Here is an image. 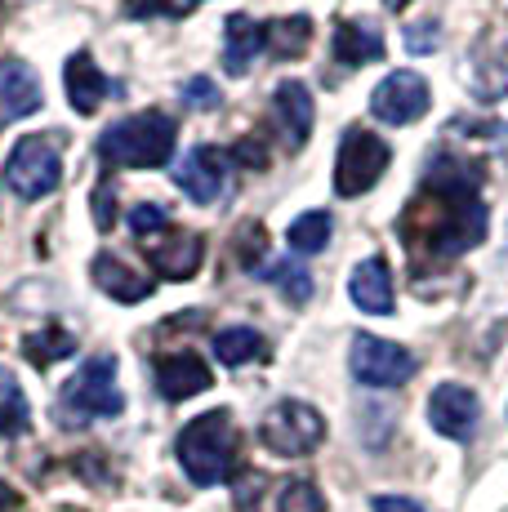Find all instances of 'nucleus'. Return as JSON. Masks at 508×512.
Masks as SVG:
<instances>
[{
  "mask_svg": "<svg viewBox=\"0 0 508 512\" xmlns=\"http://www.w3.org/2000/svg\"><path fill=\"white\" fill-rule=\"evenodd\" d=\"M433 107V85L419 72H388L370 94V116L384 125H415Z\"/></svg>",
  "mask_w": 508,
  "mask_h": 512,
  "instance_id": "1a4fd4ad",
  "label": "nucleus"
},
{
  "mask_svg": "<svg viewBox=\"0 0 508 512\" xmlns=\"http://www.w3.org/2000/svg\"><path fill=\"white\" fill-rule=\"evenodd\" d=\"M477 419H482V401H477V392L464 388V383H442V388L428 397V423H433L442 437L468 441L477 432Z\"/></svg>",
  "mask_w": 508,
  "mask_h": 512,
  "instance_id": "9b49d317",
  "label": "nucleus"
},
{
  "mask_svg": "<svg viewBox=\"0 0 508 512\" xmlns=\"http://www.w3.org/2000/svg\"><path fill=\"white\" fill-rule=\"evenodd\" d=\"M330 49H335V63L366 67V63H379L388 45H384V32H379V27H370V23H339Z\"/></svg>",
  "mask_w": 508,
  "mask_h": 512,
  "instance_id": "aec40b11",
  "label": "nucleus"
},
{
  "mask_svg": "<svg viewBox=\"0 0 508 512\" xmlns=\"http://www.w3.org/2000/svg\"><path fill=\"white\" fill-rule=\"evenodd\" d=\"M152 374H156V392H161L165 401H188L214 383L210 366H205L197 352H165Z\"/></svg>",
  "mask_w": 508,
  "mask_h": 512,
  "instance_id": "2eb2a0df",
  "label": "nucleus"
},
{
  "mask_svg": "<svg viewBox=\"0 0 508 512\" xmlns=\"http://www.w3.org/2000/svg\"><path fill=\"white\" fill-rule=\"evenodd\" d=\"M23 352H27V361L32 366H54V361H67L76 352V339L67 334L63 326H50V330H36V334H27L23 339Z\"/></svg>",
  "mask_w": 508,
  "mask_h": 512,
  "instance_id": "393cba45",
  "label": "nucleus"
},
{
  "mask_svg": "<svg viewBox=\"0 0 508 512\" xmlns=\"http://www.w3.org/2000/svg\"><path fill=\"white\" fill-rule=\"evenodd\" d=\"M388 161H393V147L379 139V134L348 125L344 139H339V156H335V192L366 196L388 174Z\"/></svg>",
  "mask_w": 508,
  "mask_h": 512,
  "instance_id": "0eeeda50",
  "label": "nucleus"
},
{
  "mask_svg": "<svg viewBox=\"0 0 508 512\" xmlns=\"http://www.w3.org/2000/svg\"><path fill=\"white\" fill-rule=\"evenodd\" d=\"M214 357H219L228 370L250 366V361L268 357V339H263L259 330H250V326H228V330L214 334Z\"/></svg>",
  "mask_w": 508,
  "mask_h": 512,
  "instance_id": "412c9836",
  "label": "nucleus"
},
{
  "mask_svg": "<svg viewBox=\"0 0 508 512\" xmlns=\"http://www.w3.org/2000/svg\"><path fill=\"white\" fill-rule=\"evenodd\" d=\"M63 512H76V508H63Z\"/></svg>",
  "mask_w": 508,
  "mask_h": 512,
  "instance_id": "4c0bfd02",
  "label": "nucleus"
},
{
  "mask_svg": "<svg viewBox=\"0 0 508 512\" xmlns=\"http://www.w3.org/2000/svg\"><path fill=\"white\" fill-rule=\"evenodd\" d=\"M259 441L281 459H304L326 441V419L308 401H277L259 423Z\"/></svg>",
  "mask_w": 508,
  "mask_h": 512,
  "instance_id": "423d86ee",
  "label": "nucleus"
},
{
  "mask_svg": "<svg viewBox=\"0 0 508 512\" xmlns=\"http://www.w3.org/2000/svg\"><path fill=\"white\" fill-rule=\"evenodd\" d=\"M27 423H32V406H27L14 370L0 366V437H23Z\"/></svg>",
  "mask_w": 508,
  "mask_h": 512,
  "instance_id": "5701e85b",
  "label": "nucleus"
},
{
  "mask_svg": "<svg viewBox=\"0 0 508 512\" xmlns=\"http://www.w3.org/2000/svg\"><path fill=\"white\" fill-rule=\"evenodd\" d=\"M263 45L272 49V58H299L312 45V18L295 14V18H277L263 32Z\"/></svg>",
  "mask_w": 508,
  "mask_h": 512,
  "instance_id": "4be33fe9",
  "label": "nucleus"
},
{
  "mask_svg": "<svg viewBox=\"0 0 508 512\" xmlns=\"http://www.w3.org/2000/svg\"><path fill=\"white\" fill-rule=\"evenodd\" d=\"M41 76L23 58H0V121H23V116L41 112Z\"/></svg>",
  "mask_w": 508,
  "mask_h": 512,
  "instance_id": "ddd939ff",
  "label": "nucleus"
},
{
  "mask_svg": "<svg viewBox=\"0 0 508 512\" xmlns=\"http://www.w3.org/2000/svg\"><path fill=\"white\" fill-rule=\"evenodd\" d=\"M228 179V156L210 143H197L192 152H183V161L174 165V183L183 196H192L197 205H214Z\"/></svg>",
  "mask_w": 508,
  "mask_h": 512,
  "instance_id": "9d476101",
  "label": "nucleus"
},
{
  "mask_svg": "<svg viewBox=\"0 0 508 512\" xmlns=\"http://www.w3.org/2000/svg\"><path fill=\"white\" fill-rule=\"evenodd\" d=\"M125 223H130L134 236H156L170 228V210H165L161 201H139L130 214H125Z\"/></svg>",
  "mask_w": 508,
  "mask_h": 512,
  "instance_id": "cd10ccee",
  "label": "nucleus"
},
{
  "mask_svg": "<svg viewBox=\"0 0 508 512\" xmlns=\"http://www.w3.org/2000/svg\"><path fill=\"white\" fill-rule=\"evenodd\" d=\"M384 5H388V9H406L410 0H384Z\"/></svg>",
  "mask_w": 508,
  "mask_h": 512,
  "instance_id": "e433bc0d",
  "label": "nucleus"
},
{
  "mask_svg": "<svg viewBox=\"0 0 508 512\" xmlns=\"http://www.w3.org/2000/svg\"><path fill=\"white\" fill-rule=\"evenodd\" d=\"M232 156H237L241 165H250V170H263V165H268V147H263L259 139L237 143V147H232Z\"/></svg>",
  "mask_w": 508,
  "mask_h": 512,
  "instance_id": "72a5a7b5",
  "label": "nucleus"
},
{
  "mask_svg": "<svg viewBox=\"0 0 508 512\" xmlns=\"http://www.w3.org/2000/svg\"><path fill=\"white\" fill-rule=\"evenodd\" d=\"M348 299H353L357 312H366V317H393L397 294H393V272H388L384 254H370V259L357 263L353 277H348Z\"/></svg>",
  "mask_w": 508,
  "mask_h": 512,
  "instance_id": "f8f14e48",
  "label": "nucleus"
},
{
  "mask_svg": "<svg viewBox=\"0 0 508 512\" xmlns=\"http://www.w3.org/2000/svg\"><path fill=\"white\" fill-rule=\"evenodd\" d=\"M272 116H277V130L286 147H304L312 134V121H317V107H312V90L304 81H281L272 90Z\"/></svg>",
  "mask_w": 508,
  "mask_h": 512,
  "instance_id": "4468645a",
  "label": "nucleus"
},
{
  "mask_svg": "<svg viewBox=\"0 0 508 512\" xmlns=\"http://www.w3.org/2000/svg\"><path fill=\"white\" fill-rule=\"evenodd\" d=\"M125 410V397L116 388V357H90L72 379L63 383V415L81 419H116Z\"/></svg>",
  "mask_w": 508,
  "mask_h": 512,
  "instance_id": "39448f33",
  "label": "nucleus"
},
{
  "mask_svg": "<svg viewBox=\"0 0 508 512\" xmlns=\"http://www.w3.org/2000/svg\"><path fill=\"white\" fill-rule=\"evenodd\" d=\"M263 49V27L246 14H232L223 23V72L228 76H246L254 54Z\"/></svg>",
  "mask_w": 508,
  "mask_h": 512,
  "instance_id": "6ab92c4d",
  "label": "nucleus"
},
{
  "mask_svg": "<svg viewBox=\"0 0 508 512\" xmlns=\"http://www.w3.org/2000/svg\"><path fill=\"white\" fill-rule=\"evenodd\" d=\"M90 277H94V285H99L107 299H116V303H143L156 290L152 277L134 272L130 263L116 259V254H99V259L90 263Z\"/></svg>",
  "mask_w": 508,
  "mask_h": 512,
  "instance_id": "a211bd4d",
  "label": "nucleus"
},
{
  "mask_svg": "<svg viewBox=\"0 0 508 512\" xmlns=\"http://www.w3.org/2000/svg\"><path fill=\"white\" fill-rule=\"evenodd\" d=\"M330 232H335V219H330L326 210H308V214H299V219L290 223L286 241H290V250L295 254H321L330 245Z\"/></svg>",
  "mask_w": 508,
  "mask_h": 512,
  "instance_id": "b1692460",
  "label": "nucleus"
},
{
  "mask_svg": "<svg viewBox=\"0 0 508 512\" xmlns=\"http://www.w3.org/2000/svg\"><path fill=\"white\" fill-rule=\"evenodd\" d=\"M63 183V134H23L5 156V187L18 201H41Z\"/></svg>",
  "mask_w": 508,
  "mask_h": 512,
  "instance_id": "20e7f679",
  "label": "nucleus"
},
{
  "mask_svg": "<svg viewBox=\"0 0 508 512\" xmlns=\"http://www.w3.org/2000/svg\"><path fill=\"white\" fill-rule=\"evenodd\" d=\"M370 512H424V508L406 495H375L370 499Z\"/></svg>",
  "mask_w": 508,
  "mask_h": 512,
  "instance_id": "f704fd0d",
  "label": "nucleus"
},
{
  "mask_svg": "<svg viewBox=\"0 0 508 512\" xmlns=\"http://www.w3.org/2000/svg\"><path fill=\"white\" fill-rule=\"evenodd\" d=\"M263 254H268V232H263L259 223H246V228L237 232V259H241V268H259Z\"/></svg>",
  "mask_w": 508,
  "mask_h": 512,
  "instance_id": "7c9ffc66",
  "label": "nucleus"
},
{
  "mask_svg": "<svg viewBox=\"0 0 508 512\" xmlns=\"http://www.w3.org/2000/svg\"><path fill=\"white\" fill-rule=\"evenodd\" d=\"M491 228V210L482 205V165L437 156L424 174L419 196L397 219V236L419 259H459L477 250Z\"/></svg>",
  "mask_w": 508,
  "mask_h": 512,
  "instance_id": "f257e3e1",
  "label": "nucleus"
},
{
  "mask_svg": "<svg viewBox=\"0 0 508 512\" xmlns=\"http://www.w3.org/2000/svg\"><path fill=\"white\" fill-rule=\"evenodd\" d=\"M174 139H179L174 116L148 107V112H134L125 121L107 125L99 139V161L107 170H161L174 156Z\"/></svg>",
  "mask_w": 508,
  "mask_h": 512,
  "instance_id": "f03ea898",
  "label": "nucleus"
},
{
  "mask_svg": "<svg viewBox=\"0 0 508 512\" xmlns=\"http://www.w3.org/2000/svg\"><path fill=\"white\" fill-rule=\"evenodd\" d=\"M148 259L156 268V277L165 281H192L205 259V241L197 232H170L165 241L148 245Z\"/></svg>",
  "mask_w": 508,
  "mask_h": 512,
  "instance_id": "f3484780",
  "label": "nucleus"
},
{
  "mask_svg": "<svg viewBox=\"0 0 508 512\" xmlns=\"http://www.w3.org/2000/svg\"><path fill=\"white\" fill-rule=\"evenodd\" d=\"M14 504H18V495H14V490H9V486H5V481H0V512H9Z\"/></svg>",
  "mask_w": 508,
  "mask_h": 512,
  "instance_id": "c9c22d12",
  "label": "nucleus"
},
{
  "mask_svg": "<svg viewBox=\"0 0 508 512\" xmlns=\"http://www.w3.org/2000/svg\"><path fill=\"white\" fill-rule=\"evenodd\" d=\"M406 49H410V54H433V49H437V23L406 27Z\"/></svg>",
  "mask_w": 508,
  "mask_h": 512,
  "instance_id": "2f4dec72",
  "label": "nucleus"
},
{
  "mask_svg": "<svg viewBox=\"0 0 508 512\" xmlns=\"http://www.w3.org/2000/svg\"><path fill=\"white\" fill-rule=\"evenodd\" d=\"M419 361L410 357L402 343L379 339V334H353V348H348V370L361 388H402L410 383Z\"/></svg>",
  "mask_w": 508,
  "mask_h": 512,
  "instance_id": "6e6552de",
  "label": "nucleus"
},
{
  "mask_svg": "<svg viewBox=\"0 0 508 512\" xmlns=\"http://www.w3.org/2000/svg\"><path fill=\"white\" fill-rule=\"evenodd\" d=\"M183 103L192 107V112H214V107L223 103V94H219V85L210 81V76H192V81H183Z\"/></svg>",
  "mask_w": 508,
  "mask_h": 512,
  "instance_id": "c756f323",
  "label": "nucleus"
},
{
  "mask_svg": "<svg viewBox=\"0 0 508 512\" xmlns=\"http://www.w3.org/2000/svg\"><path fill=\"white\" fill-rule=\"evenodd\" d=\"M183 472L192 486H223L237 468V428H232L228 410H205L192 423H183L179 441H174Z\"/></svg>",
  "mask_w": 508,
  "mask_h": 512,
  "instance_id": "7ed1b4c3",
  "label": "nucleus"
},
{
  "mask_svg": "<svg viewBox=\"0 0 508 512\" xmlns=\"http://www.w3.org/2000/svg\"><path fill=\"white\" fill-rule=\"evenodd\" d=\"M277 512H326V499L312 481H286L277 495Z\"/></svg>",
  "mask_w": 508,
  "mask_h": 512,
  "instance_id": "bb28decb",
  "label": "nucleus"
},
{
  "mask_svg": "<svg viewBox=\"0 0 508 512\" xmlns=\"http://www.w3.org/2000/svg\"><path fill=\"white\" fill-rule=\"evenodd\" d=\"M263 281L277 285V290L286 294L290 303H308L312 290H317V285H312V277H308V268H304V263H295V259H277L268 272H263Z\"/></svg>",
  "mask_w": 508,
  "mask_h": 512,
  "instance_id": "a878e982",
  "label": "nucleus"
},
{
  "mask_svg": "<svg viewBox=\"0 0 508 512\" xmlns=\"http://www.w3.org/2000/svg\"><path fill=\"white\" fill-rule=\"evenodd\" d=\"M197 9V0H125L130 18H183Z\"/></svg>",
  "mask_w": 508,
  "mask_h": 512,
  "instance_id": "c85d7f7f",
  "label": "nucleus"
},
{
  "mask_svg": "<svg viewBox=\"0 0 508 512\" xmlns=\"http://www.w3.org/2000/svg\"><path fill=\"white\" fill-rule=\"evenodd\" d=\"M63 90H67V103H72L76 116H94L116 85L107 81L103 67L81 49V54H72L67 58V67H63Z\"/></svg>",
  "mask_w": 508,
  "mask_h": 512,
  "instance_id": "dca6fc26",
  "label": "nucleus"
},
{
  "mask_svg": "<svg viewBox=\"0 0 508 512\" xmlns=\"http://www.w3.org/2000/svg\"><path fill=\"white\" fill-rule=\"evenodd\" d=\"M94 223L99 232H107L116 223V201H112V183H99L94 187Z\"/></svg>",
  "mask_w": 508,
  "mask_h": 512,
  "instance_id": "473e14b6",
  "label": "nucleus"
}]
</instances>
